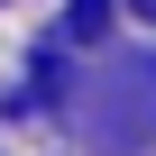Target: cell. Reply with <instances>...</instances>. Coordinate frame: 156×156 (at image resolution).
Wrapping results in <instances>:
<instances>
[{"mask_svg": "<svg viewBox=\"0 0 156 156\" xmlns=\"http://www.w3.org/2000/svg\"><path fill=\"white\" fill-rule=\"evenodd\" d=\"M101 28H110V0H73V9H64V37L73 46H92Z\"/></svg>", "mask_w": 156, "mask_h": 156, "instance_id": "obj_1", "label": "cell"}, {"mask_svg": "<svg viewBox=\"0 0 156 156\" xmlns=\"http://www.w3.org/2000/svg\"><path fill=\"white\" fill-rule=\"evenodd\" d=\"M129 9H138V19H156V0H129Z\"/></svg>", "mask_w": 156, "mask_h": 156, "instance_id": "obj_2", "label": "cell"}]
</instances>
